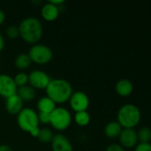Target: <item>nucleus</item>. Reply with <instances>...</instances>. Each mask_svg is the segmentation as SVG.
<instances>
[{"instance_id":"4","label":"nucleus","mask_w":151,"mask_h":151,"mask_svg":"<svg viewBox=\"0 0 151 151\" xmlns=\"http://www.w3.org/2000/svg\"><path fill=\"white\" fill-rule=\"evenodd\" d=\"M142 113L140 109L131 104L123 105L117 112V122L123 128L133 129L141 121Z\"/></svg>"},{"instance_id":"9","label":"nucleus","mask_w":151,"mask_h":151,"mask_svg":"<svg viewBox=\"0 0 151 151\" xmlns=\"http://www.w3.org/2000/svg\"><path fill=\"white\" fill-rule=\"evenodd\" d=\"M17 86L13 78L8 74H0V96L4 98H8L17 93Z\"/></svg>"},{"instance_id":"19","label":"nucleus","mask_w":151,"mask_h":151,"mask_svg":"<svg viewBox=\"0 0 151 151\" xmlns=\"http://www.w3.org/2000/svg\"><path fill=\"white\" fill-rule=\"evenodd\" d=\"M74 120L76 124L79 127H86L91 120L90 114L88 113L87 111H79L76 112L74 116Z\"/></svg>"},{"instance_id":"20","label":"nucleus","mask_w":151,"mask_h":151,"mask_svg":"<svg viewBox=\"0 0 151 151\" xmlns=\"http://www.w3.org/2000/svg\"><path fill=\"white\" fill-rule=\"evenodd\" d=\"M53 133L52 132V130H50L49 128H40L39 129V133L37 135V139L40 142L47 144V143H51L53 139Z\"/></svg>"},{"instance_id":"29","label":"nucleus","mask_w":151,"mask_h":151,"mask_svg":"<svg viewBox=\"0 0 151 151\" xmlns=\"http://www.w3.org/2000/svg\"><path fill=\"white\" fill-rule=\"evenodd\" d=\"M4 47V39L2 36V35L0 34V51L3 50Z\"/></svg>"},{"instance_id":"5","label":"nucleus","mask_w":151,"mask_h":151,"mask_svg":"<svg viewBox=\"0 0 151 151\" xmlns=\"http://www.w3.org/2000/svg\"><path fill=\"white\" fill-rule=\"evenodd\" d=\"M71 114L66 108L56 107L50 114V124L58 131H64L68 129L71 124Z\"/></svg>"},{"instance_id":"16","label":"nucleus","mask_w":151,"mask_h":151,"mask_svg":"<svg viewBox=\"0 0 151 151\" xmlns=\"http://www.w3.org/2000/svg\"><path fill=\"white\" fill-rule=\"evenodd\" d=\"M16 95L24 102H29L35 99L36 97V90L30 85H25L17 88Z\"/></svg>"},{"instance_id":"17","label":"nucleus","mask_w":151,"mask_h":151,"mask_svg":"<svg viewBox=\"0 0 151 151\" xmlns=\"http://www.w3.org/2000/svg\"><path fill=\"white\" fill-rule=\"evenodd\" d=\"M122 130H123V127L119 125L117 121H112L106 125L104 128V134L108 138L115 139V138L119 137Z\"/></svg>"},{"instance_id":"7","label":"nucleus","mask_w":151,"mask_h":151,"mask_svg":"<svg viewBox=\"0 0 151 151\" xmlns=\"http://www.w3.org/2000/svg\"><path fill=\"white\" fill-rule=\"evenodd\" d=\"M69 102L70 108L75 112L87 111L90 104V100L88 96L83 91L73 92Z\"/></svg>"},{"instance_id":"8","label":"nucleus","mask_w":151,"mask_h":151,"mask_svg":"<svg viewBox=\"0 0 151 151\" xmlns=\"http://www.w3.org/2000/svg\"><path fill=\"white\" fill-rule=\"evenodd\" d=\"M51 81L52 78L41 70H34L28 74V83L35 89H45Z\"/></svg>"},{"instance_id":"1","label":"nucleus","mask_w":151,"mask_h":151,"mask_svg":"<svg viewBox=\"0 0 151 151\" xmlns=\"http://www.w3.org/2000/svg\"><path fill=\"white\" fill-rule=\"evenodd\" d=\"M20 36L28 43L36 44L43 35V26L35 17H28L21 20L18 26Z\"/></svg>"},{"instance_id":"25","label":"nucleus","mask_w":151,"mask_h":151,"mask_svg":"<svg viewBox=\"0 0 151 151\" xmlns=\"http://www.w3.org/2000/svg\"><path fill=\"white\" fill-rule=\"evenodd\" d=\"M135 151H151L150 143H139L136 145Z\"/></svg>"},{"instance_id":"14","label":"nucleus","mask_w":151,"mask_h":151,"mask_svg":"<svg viewBox=\"0 0 151 151\" xmlns=\"http://www.w3.org/2000/svg\"><path fill=\"white\" fill-rule=\"evenodd\" d=\"M115 89L117 95L121 96H128L133 91V84L127 79H122L116 83Z\"/></svg>"},{"instance_id":"6","label":"nucleus","mask_w":151,"mask_h":151,"mask_svg":"<svg viewBox=\"0 0 151 151\" xmlns=\"http://www.w3.org/2000/svg\"><path fill=\"white\" fill-rule=\"evenodd\" d=\"M31 62L37 65H46L53 59V53L50 47L44 44H34L28 53Z\"/></svg>"},{"instance_id":"26","label":"nucleus","mask_w":151,"mask_h":151,"mask_svg":"<svg viewBox=\"0 0 151 151\" xmlns=\"http://www.w3.org/2000/svg\"><path fill=\"white\" fill-rule=\"evenodd\" d=\"M105 151H125V149L119 144H110L107 147Z\"/></svg>"},{"instance_id":"23","label":"nucleus","mask_w":151,"mask_h":151,"mask_svg":"<svg viewBox=\"0 0 151 151\" xmlns=\"http://www.w3.org/2000/svg\"><path fill=\"white\" fill-rule=\"evenodd\" d=\"M5 34L8 36V38H10V39H16L17 37L20 36V32H19L18 26H15V25L9 26L6 28V30H5Z\"/></svg>"},{"instance_id":"13","label":"nucleus","mask_w":151,"mask_h":151,"mask_svg":"<svg viewBox=\"0 0 151 151\" xmlns=\"http://www.w3.org/2000/svg\"><path fill=\"white\" fill-rule=\"evenodd\" d=\"M60 14V7L53 4L49 1L45 3L41 8V16L46 21L55 20Z\"/></svg>"},{"instance_id":"11","label":"nucleus","mask_w":151,"mask_h":151,"mask_svg":"<svg viewBox=\"0 0 151 151\" xmlns=\"http://www.w3.org/2000/svg\"><path fill=\"white\" fill-rule=\"evenodd\" d=\"M53 151H73V147L69 140L61 134H54L51 142Z\"/></svg>"},{"instance_id":"24","label":"nucleus","mask_w":151,"mask_h":151,"mask_svg":"<svg viewBox=\"0 0 151 151\" xmlns=\"http://www.w3.org/2000/svg\"><path fill=\"white\" fill-rule=\"evenodd\" d=\"M37 116H38L39 123H42V124H50V114L38 112L37 113Z\"/></svg>"},{"instance_id":"27","label":"nucleus","mask_w":151,"mask_h":151,"mask_svg":"<svg viewBox=\"0 0 151 151\" xmlns=\"http://www.w3.org/2000/svg\"><path fill=\"white\" fill-rule=\"evenodd\" d=\"M0 151H12V148L8 145L5 144H1L0 145Z\"/></svg>"},{"instance_id":"10","label":"nucleus","mask_w":151,"mask_h":151,"mask_svg":"<svg viewBox=\"0 0 151 151\" xmlns=\"http://www.w3.org/2000/svg\"><path fill=\"white\" fill-rule=\"evenodd\" d=\"M119 142L121 146L125 149H132L135 147L138 143V137L137 133L134 129L131 128H123L120 135H119Z\"/></svg>"},{"instance_id":"22","label":"nucleus","mask_w":151,"mask_h":151,"mask_svg":"<svg viewBox=\"0 0 151 151\" xmlns=\"http://www.w3.org/2000/svg\"><path fill=\"white\" fill-rule=\"evenodd\" d=\"M13 81L15 82V85L17 86V88L28 85V75L25 73H17L14 77H13Z\"/></svg>"},{"instance_id":"12","label":"nucleus","mask_w":151,"mask_h":151,"mask_svg":"<svg viewBox=\"0 0 151 151\" xmlns=\"http://www.w3.org/2000/svg\"><path fill=\"white\" fill-rule=\"evenodd\" d=\"M22 109L23 101L17 95H13L5 99V110L10 115H18Z\"/></svg>"},{"instance_id":"21","label":"nucleus","mask_w":151,"mask_h":151,"mask_svg":"<svg viewBox=\"0 0 151 151\" xmlns=\"http://www.w3.org/2000/svg\"><path fill=\"white\" fill-rule=\"evenodd\" d=\"M138 142L140 143H150L151 141V130L149 127H142L137 133Z\"/></svg>"},{"instance_id":"15","label":"nucleus","mask_w":151,"mask_h":151,"mask_svg":"<svg viewBox=\"0 0 151 151\" xmlns=\"http://www.w3.org/2000/svg\"><path fill=\"white\" fill-rule=\"evenodd\" d=\"M56 108V104L48 96H43L37 101L38 112L51 114Z\"/></svg>"},{"instance_id":"18","label":"nucleus","mask_w":151,"mask_h":151,"mask_svg":"<svg viewBox=\"0 0 151 151\" xmlns=\"http://www.w3.org/2000/svg\"><path fill=\"white\" fill-rule=\"evenodd\" d=\"M31 60L28 54L20 53L14 59V65L19 70H25L31 65Z\"/></svg>"},{"instance_id":"28","label":"nucleus","mask_w":151,"mask_h":151,"mask_svg":"<svg viewBox=\"0 0 151 151\" xmlns=\"http://www.w3.org/2000/svg\"><path fill=\"white\" fill-rule=\"evenodd\" d=\"M5 20V14L4 12V11H2L0 9V25H2Z\"/></svg>"},{"instance_id":"3","label":"nucleus","mask_w":151,"mask_h":151,"mask_svg":"<svg viewBox=\"0 0 151 151\" xmlns=\"http://www.w3.org/2000/svg\"><path fill=\"white\" fill-rule=\"evenodd\" d=\"M17 124L19 127L28 133L32 137H37L39 133V120L37 113L31 108H23L17 115Z\"/></svg>"},{"instance_id":"2","label":"nucleus","mask_w":151,"mask_h":151,"mask_svg":"<svg viewBox=\"0 0 151 151\" xmlns=\"http://www.w3.org/2000/svg\"><path fill=\"white\" fill-rule=\"evenodd\" d=\"M45 91L46 96L55 104H64L69 100L73 93V88L71 84L64 79H52Z\"/></svg>"}]
</instances>
